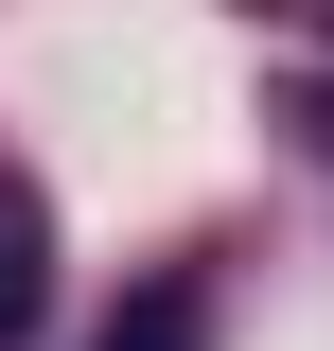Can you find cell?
<instances>
[{"label":"cell","mask_w":334,"mask_h":351,"mask_svg":"<svg viewBox=\"0 0 334 351\" xmlns=\"http://www.w3.org/2000/svg\"><path fill=\"white\" fill-rule=\"evenodd\" d=\"M53 316V211H36V176H0V351H36Z\"/></svg>","instance_id":"1"},{"label":"cell","mask_w":334,"mask_h":351,"mask_svg":"<svg viewBox=\"0 0 334 351\" xmlns=\"http://www.w3.org/2000/svg\"><path fill=\"white\" fill-rule=\"evenodd\" d=\"M106 351H211V281H194V263H159V281H124V316H106Z\"/></svg>","instance_id":"2"},{"label":"cell","mask_w":334,"mask_h":351,"mask_svg":"<svg viewBox=\"0 0 334 351\" xmlns=\"http://www.w3.org/2000/svg\"><path fill=\"white\" fill-rule=\"evenodd\" d=\"M247 18H299V0H247Z\"/></svg>","instance_id":"3"}]
</instances>
